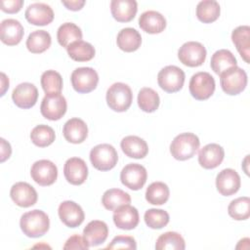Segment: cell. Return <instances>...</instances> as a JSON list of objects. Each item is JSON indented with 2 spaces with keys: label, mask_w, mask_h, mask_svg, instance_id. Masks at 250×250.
Wrapping results in <instances>:
<instances>
[{
  "label": "cell",
  "mask_w": 250,
  "mask_h": 250,
  "mask_svg": "<svg viewBox=\"0 0 250 250\" xmlns=\"http://www.w3.org/2000/svg\"><path fill=\"white\" fill-rule=\"evenodd\" d=\"M20 227L26 236L36 238L43 236L49 230L50 220L44 211L34 209L21 217Z\"/></svg>",
  "instance_id": "6da1fadb"
},
{
  "label": "cell",
  "mask_w": 250,
  "mask_h": 250,
  "mask_svg": "<svg viewBox=\"0 0 250 250\" xmlns=\"http://www.w3.org/2000/svg\"><path fill=\"white\" fill-rule=\"evenodd\" d=\"M200 146L198 137L193 133H182L174 138L170 145L172 156L180 161L188 160L195 155Z\"/></svg>",
  "instance_id": "7a4b0ae2"
},
{
  "label": "cell",
  "mask_w": 250,
  "mask_h": 250,
  "mask_svg": "<svg viewBox=\"0 0 250 250\" xmlns=\"http://www.w3.org/2000/svg\"><path fill=\"white\" fill-rule=\"evenodd\" d=\"M105 99L110 109L117 112H124L132 104L133 93L127 84L116 82L107 89Z\"/></svg>",
  "instance_id": "3957f363"
},
{
  "label": "cell",
  "mask_w": 250,
  "mask_h": 250,
  "mask_svg": "<svg viewBox=\"0 0 250 250\" xmlns=\"http://www.w3.org/2000/svg\"><path fill=\"white\" fill-rule=\"evenodd\" d=\"M117 160V151L109 144H100L90 151V161L93 167L100 171L111 170L115 167Z\"/></svg>",
  "instance_id": "277c9868"
},
{
  "label": "cell",
  "mask_w": 250,
  "mask_h": 250,
  "mask_svg": "<svg viewBox=\"0 0 250 250\" xmlns=\"http://www.w3.org/2000/svg\"><path fill=\"white\" fill-rule=\"evenodd\" d=\"M220 84L226 94L238 95L247 85V74L238 66L230 67L220 74Z\"/></svg>",
  "instance_id": "5b68a950"
},
{
  "label": "cell",
  "mask_w": 250,
  "mask_h": 250,
  "mask_svg": "<svg viewBox=\"0 0 250 250\" xmlns=\"http://www.w3.org/2000/svg\"><path fill=\"white\" fill-rule=\"evenodd\" d=\"M214 77L205 71H200L193 74L189 80V93L197 101L209 99L215 91Z\"/></svg>",
  "instance_id": "8992f818"
},
{
  "label": "cell",
  "mask_w": 250,
  "mask_h": 250,
  "mask_svg": "<svg viewBox=\"0 0 250 250\" xmlns=\"http://www.w3.org/2000/svg\"><path fill=\"white\" fill-rule=\"evenodd\" d=\"M185 72L176 65H167L163 67L157 75L159 87L167 93H176L180 91L185 83Z\"/></svg>",
  "instance_id": "52a82bcc"
},
{
  "label": "cell",
  "mask_w": 250,
  "mask_h": 250,
  "mask_svg": "<svg viewBox=\"0 0 250 250\" xmlns=\"http://www.w3.org/2000/svg\"><path fill=\"white\" fill-rule=\"evenodd\" d=\"M70 81L77 93L87 94L97 88L99 75L92 67H78L72 71Z\"/></svg>",
  "instance_id": "ba28073f"
},
{
  "label": "cell",
  "mask_w": 250,
  "mask_h": 250,
  "mask_svg": "<svg viewBox=\"0 0 250 250\" xmlns=\"http://www.w3.org/2000/svg\"><path fill=\"white\" fill-rule=\"evenodd\" d=\"M66 108V100L61 93L46 94L40 105L43 117L52 121L61 119L65 114Z\"/></svg>",
  "instance_id": "9c48e42d"
},
{
  "label": "cell",
  "mask_w": 250,
  "mask_h": 250,
  "mask_svg": "<svg viewBox=\"0 0 250 250\" xmlns=\"http://www.w3.org/2000/svg\"><path fill=\"white\" fill-rule=\"evenodd\" d=\"M178 58L183 64L189 67H196L205 62L206 49L199 42L188 41L180 47Z\"/></svg>",
  "instance_id": "30bf717a"
},
{
  "label": "cell",
  "mask_w": 250,
  "mask_h": 250,
  "mask_svg": "<svg viewBox=\"0 0 250 250\" xmlns=\"http://www.w3.org/2000/svg\"><path fill=\"white\" fill-rule=\"evenodd\" d=\"M32 180L42 187L53 185L58 178V168L50 160L41 159L34 162L30 169Z\"/></svg>",
  "instance_id": "8fae6325"
},
{
  "label": "cell",
  "mask_w": 250,
  "mask_h": 250,
  "mask_svg": "<svg viewBox=\"0 0 250 250\" xmlns=\"http://www.w3.org/2000/svg\"><path fill=\"white\" fill-rule=\"evenodd\" d=\"M147 179L146 169L138 163L127 164L120 173L121 183L132 190L141 189Z\"/></svg>",
  "instance_id": "7c38bea8"
},
{
  "label": "cell",
  "mask_w": 250,
  "mask_h": 250,
  "mask_svg": "<svg viewBox=\"0 0 250 250\" xmlns=\"http://www.w3.org/2000/svg\"><path fill=\"white\" fill-rule=\"evenodd\" d=\"M38 99V90L35 85L28 82H23L16 86L12 93L14 104L23 109L30 108L35 105Z\"/></svg>",
  "instance_id": "4fadbf2b"
},
{
  "label": "cell",
  "mask_w": 250,
  "mask_h": 250,
  "mask_svg": "<svg viewBox=\"0 0 250 250\" xmlns=\"http://www.w3.org/2000/svg\"><path fill=\"white\" fill-rule=\"evenodd\" d=\"M63 175L69 184L73 186L82 185L88 177L86 162L79 157L68 158L63 166Z\"/></svg>",
  "instance_id": "5bb4252c"
},
{
  "label": "cell",
  "mask_w": 250,
  "mask_h": 250,
  "mask_svg": "<svg viewBox=\"0 0 250 250\" xmlns=\"http://www.w3.org/2000/svg\"><path fill=\"white\" fill-rule=\"evenodd\" d=\"M10 196L18 206L23 208L34 205L38 199L35 188L25 182H18L14 184L10 190Z\"/></svg>",
  "instance_id": "9a60e30c"
},
{
  "label": "cell",
  "mask_w": 250,
  "mask_h": 250,
  "mask_svg": "<svg viewBox=\"0 0 250 250\" xmlns=\"http://www.w3.org/2000/svg\"><path fill=\"white\" fill-rule=\"evenodd\" d=\"M240 185L241 181L238 173L231 168L222 170L216 177L217 190L224 196H230L236 193Z\"/></svg>",
  "instance_id": "2e32d148"
},
{
  "label": "cell",
  "mask_w": 250,
  "mask_h": 250,
  "mask_svg": "<svg viewBox=\"0 0 250 250\" xmlns=\"http://www.w3.org/2000/svg\"><path fill=\"white\" fill-rule=\"evenodd\" d=\"M58 214L61 221L68 228H76L80 226L84 219V211L81 206L74 201L66 200L60 204Z\"/></svg>",
  "instance_id": "e0dca14e"
},
{
  "label": "cell",
  "mask_w": 250,
  "mask_h": 250,
  "mask_svg": "<svg viewBox=\"0 0 250 250\" xmlns=\"http://www.w3.org/2000/svg\"><path fill=\"white\" fill-rule=\"evenodd\" d=\"M26 21L33 25H47L51 23L54 20L53 9L41 2H36L30 4L24 13Z\"/></svg>",
  "instance_id": "ac0fdd59"
},
{
  "label": "cell",
  "mask_w": 250,
  "mask_h": 250,
  "mask_svg": "<svg viewBox=\"0 0 250 250\" xmlns=\"http://www.w3.org/2000/svg\"><path fill=\"white\" fill-rule=\"evenodd\" d=\"M24 34L21 23L15 19H6L0 24L1 41L8 46L18 45Z\"/></svg>",
  "instance_id": "d6986e66"
},
{
  "label": "cell",
  "mask_w": 250,
  "mask_h": 250,
  "mask_svg": "<svg viewBox=\"0 0 250 250\" xmlns=\"http://www.w3.org/2000/svg\"><path fill=\"white\" fill-rule=\"evenodd\" d=\"M225 150L218 144H208L204 146L198 153V162L204 169H214L224 160Z\"/></svg>",
  "instance_id": "ffe728a7"
},
{
  "label": "cell",
  "mask_w": 250,
  "mask_h": 250,
  "mask_svg": "<svg viewBox=\"0 0 250 250\" xmlns=\"http://www.w3.org/2000/svg\"><path fill=\"white\" fill-rule=\"evenodd\" d=\"M113 222L120 229H133L140 221L138 210L130 204H125L114 210Z\"/></svg>",
  "instance_id": "44dd1931"
},
{
  "label": "cell",
  "mask_w": 250,
  "mask_h": 250,
  "mask_svg": "<svg viewBox=\"0 0 250 250\" xmlns=\"http://www.w3.org/2000/svg\"><path fill=\"white\" fill-rule=\"evenodd\" d=\"M107 235V225L104 221L100 220H94L89 222L83 229V237L87 241L89 247L101 245L106 240Z\"/></svg>",
  "instance_id": "7402d4cb"
},
{
  "label": "cell",
  "mask_w": 250,
  "mask_h": 250,
  "mask_svg": "<svg viewBox=\"0 0 250 250\" xmlns=\"http://www.w3.org/2000/svg\"><path fill=\"white\" fill-rule=\"evenodd\" d=\"M64 139L71 144H81L88 136V127L86 123L77 117L67 120L62 129Z\"/></svg>",
  "instance_id": "603a6c76"
},
{
  "label": "cell",
  "mask_w": 250,
  "mask_h": 250,
  "mask_svg": "<svg viewBox=\"0 0 250 250\" xmlns=\"http://www.w3.org/2000/svg\"><path fill=\"white\" fill-rule=\"evenodd\" d=\"M138 11V4L135 0H112L110 12L113 19L119 22L131 21Z\"/></svg>",
  "instance_id": "cb8c5ba5"
},
{
  "label": "cell",
  "mask_w": 250,
  "mask_h": 250,
  "mask_svg": "<svg viewBox=\"0 0 250 250\" xmlns=\"http://www.w3.org/2000/svg\"><path fill=\"white\" fill-rule=\"evenodd\" d=\"M140 27L149 34L162 32L166 27V20L162 14L156 11H146L139 18Z\"/></svg>",
  "instance_id": "d4e9b609"
},
{
  "label": "cell",
  "mask_w": 250,
  "mask_h": 250,
  "mask_svg": "<svg viewBox=\"0 0 250 250\" xmlns=\"http://www.w3.org/2000/svg\"><path fill=\"white\" fill-rule=\"evenodd\" d=\"M122 151L130 158L141 159L146 156L148 146L146 142L138 136H127L120 143Z\"/></svg>",
  "instance_id": "484cf974"
},
{
  "label": "cell",
  "mask_w": 250,
  "mask_h": 250,
  "mask_svg": "<svg viewBox=\"0 0 250 250\" xmlns=\"http://www.w3.org/2000/svg\"><path fill=\"white\" fill-rule=\"evenodd\" d=\"M116 43L119 49L124 52H135L141 47L142 36L137 29L132 27H125L118 32Z\"/></svg>",
  "instance_id": "4316f807"
},
{
  "label": "cell",
  "mask_w": 250,
  "mask_h": 250,
  "mask_svg": "<svg viewBox=\"0 0 250 250\" xmlns=\"http://www.w3.org/2000/svg\"><path fill=\"white\" fill-rule=\"evenodd\" d=\"M231 40L237 52L245 62L249 63L250 57V27L248 25H240L232 30Z\"/></svg>",
  "instance_id": "83f0119b"
},
{
  "label": "cell",
  "mask_w": 250,
  "mask_h": 250,
  "mask_svg": "<svg viewBox=\"0 0 250 250\" xmlns=\"http://www.w3.org/2000/svg\"><path fill=\"white\" fill-rule=\"evenodd\" d=\"M236 64L237 61L234 55L227 49L218 50L211 57V68L218 75H220L222 72L230 67L236 66Z\"/></svg>",
  "instance_id": "f1b7e54d"
},
{
  "label": "cell",
  "mask_w": 250,
  "mask_h": 250,
  "mask_svg": "<svg viewBox=\"0 0 250 250\" xmlns=\"http://www.w3.org/2000/svg\"><path fill=\"white\" fill-rule=\"evenodd\" d=\"M131 202V196L119 188H110L104 191L102 197V203L106 210L114 211L118 207L129 204Z\"/></svg>",
  "instance_id": "f546056e"
},
{
  "label": "cell",
  "mask_w": 250,
  "mask_h": 250,
  "mask_svg": "<svg viewBox=\"0 0 250 250\" xmlns=\"http://www.w3.org/2000/svg\"><path fill=\"white\" fill-rule=\"evenodd\" d=\"M52 38L49 32L45 30L32 31L26 39V48L33 54H41L51 46Z\"/></svg>",
  "instance_id": "4dcf8cb0"
},
{
  "label": "cell",
  "mask_w": 250,
  "mask_h": 250,
  "mask_svg": "<svg viewBox=\"0 0 250 250\" xmlns=\"http://www.w3.org/2000/svg\"><path fill=\"white\" fill-rule=\"evenodd\" d=\"M57 39L62 47L67 48L73 42L82 39V31L75 23L64 22L58 28Z\"/></svg>",
  "instance_id": "1f68e13d"
},
{
  "label": "cell",
  "mask_w": 250,
  "mask_h": 250,
  "mask_svg": "<svg viewBox=\"0 0 250 250\" xmlns=\"http://www.w3.org/2000/svg\"><path fill=\"white\" fill-rule=\"evenodd\" d=\"M67 54L75 62H88L95 57V48L92 44L79 40L70 44L66 48Z\"/></svg>",
  "instance_id": "d6a6232c"
},
{
  "label": "cell",
  "mask_w": 250,
  "mask_h": 250,
  "mask_svg": "<svg viewBox=\"0 0 250 250\" xmlns=\"http://www.w3.org/2000/svg\"><path fill=\"white\" fill-rule=\"evenodd\" d=\"M221 8L215 0H203L196 6V17L203 23H211L218 20Z\"/></svg>",
  "instance_id": "836d02e7"
},
{
  "label": "cell",
  "mask_w": 250,
  "mask_h": 250,
  "mask_svg": "<svg viewBox=\"0 0 250 250\" xmlns=\"http://www.w3.org/2000/svg\"><path fill=\"white\" fill-rule=\"evenodd\" d=\"M170 190L168 186L163 182L151 183L146 191V199L153 205H162L169 199Z\"/></svg>",
  "instance_id": "e575fe53"
},
{
  "label": "cell",
  "mask_w": 250,
  "mask_h": 250,
  "mask_svg": "<svg viewBox=\"0 0 250 250\" xmlns=\"http://www.w3.org/2000/svg\"><path fill=\"white\" fill-rule=\"evenodd\" d=\"M186 243L183 236L176 231L162 233L156 240V250H184Z\"/></svg>",
  "instance_id": "d590c367"
},
{
  "label": "cell",
  "mask_w": 250,
  "mask_h": 250,
  "mask_svg": "<svg viewBox=\"0 0 250 250\" xmlns=\"http://www.w3.org/2000/svg\"><path fill=\"white\" fill-rule=\"evenodd\" d=\"M160 104V99L156 91L149 87H144L138 94V104L145 112L155 111Z\"/></svg>",
  "instance_id": "8d00e7d4"
},
{
  "label": "cell",
  "mask_w": 250,
  "mask_h": 250,
  "mask_svg": "<svg viewBox=\"0 0 250 250\" xmlns=\"http://www.w3.org/2000/svg\"><path fill=\"white\" fill-rule=\"evenodd\" d=\"M55 138L56 135L53 128L45 124L35 126L30 133L31 142L39 147H46L52 145L55 141Z\"/></svg>",
  "instance_id": "74e56055"
},
{
  "label": "cell",
  "mask_w": 250,
  "mask_h": 250,
  "mask_svg": "<svg viewBox=\"0 0 250 250\" xmlns=\"http://www.w3.org/2000/svg\"><path fill=\"white\" fill-rule=\"evenodd\" d=\"M229 215L237 221L247 220L250 216V199L247 196H242L233 199L228 207Z\"/></svg>",
  "instance_id": "f35d334b"
},
{
  "label": "cell",
  "mask_w": 250,
  "mask_h": 250,
  "mask_svg": "<svg viewBox=\"0 0 250 250\" xmlns=\"http://www.w3.org/2000/svg\"><path fill=\"white\" fill-rule=\"evenodd\" d=\"M41 86L46 94L61 93L62 89V75L56 70H46L41 75Z\"/></svg>",
  "instance_id": "ab89813d"
},
{
  "label": "cell",
  "mask_w": 250,
  "mask_h": 250,
  "mask_svg": "<svg viewBox=\"0 0 250 250\" xmlns=\"http://www.w3.org/2000/svg\"><path fill=\"white\" fill-rule=\"evenodd\" d=\"M144 219L146 225L153 229H159L164 228L165 226H167L170 220L169 214L166 211L156 208L146 210Z\"/></svg>",
  "instance_id": "60d3db41"
},
{
  "label": "cell",
  "mask_w": 250,
  "mask_h": 250,
  "mask_svg": "<svg viewBox=\"0 0 250 250\" xmlns=\"http://www.w3.org/2000/svg\"><path fill=\"white\" fill-rule=\"evenodd\" d=\"M137 243L133 236L117 235L106 246V249H136Z\"/></svg>",
  "instance_id": "b9f144b4"
},
{
  "label": "cell",
  "mask_w": 250,
  "mask_h": 250,
  "mask_svg": "<svg viewBox=\"0 0 250 250\" xmlns=\"http://www.w3.org/2000/svg\"><path fill=\"white\" fill-rule=\"evenodd\" d=\"M63 249H88L89 245L83 236L74 234L70 236L64 243Z\"/></svg>",
  "instance_id": "7bdbcfd3"
},
{
  "label": "cell",
  "mask_w": 250,
  "mask_h": 250,
  "mask_svg": "<svg viewBox=\"0 0 250 250\" xmlns=\"http://www.w3.org/2000/svg\"><path fill=\"white\" fill-rule=\"evenodd\" d=\"M23 5L22 0H1L0 7L1 10L8 14H15L21 11Z\"/></svg>",
  "instance_id": "ee69618b"
},
{
  "label": "cell",
  "mask_w": 250,
  "mask_h": 250,
  "mask_svg": "<svg viewBox=\"0 0 250 250\" xmlns=\"http://www.w3.org/2000/svg\"><path fill=\"white\" fill-rule=\"evenodd\" d=\"M62 4L66 7V9L71 11H79L85 5L84 0H70V1H62Z\"/></svg>",
  "instance_id": "f6af8a7d"
},
{
  "label": "cell",
  "mask_w": 250,
  "mask_h": 250,
  "mask_svg": "<svg viewBox=\"0 0 250 250\" xmlns=\"http://www.w3.org/2000/svg\"><path fill=\"white\" fill-rule=\"evenodd\" d=\"M1 141V162H4L11 156L12 148L9 143H7L3 138L0 139Z\"/></svg>",
  "instance_id": "bcb514c9"
},
{
  "label": "cell",
  "mask_w": 250,
  "mask_h": 250,
  "mask_svg": "<svg viewBox=\"0 0 250 250\" xmlns=\"http://www.w3.org/2000/svg\"><path fill=\"white\" fill-rule=\"evenodd\" d=\"M2 76V90H1V96H3L7 90V88H9V79L7 78V76L5 75V73H1Z\"/></svg>",
  "instance_id": "7dc6e473"
}]
</instances>
